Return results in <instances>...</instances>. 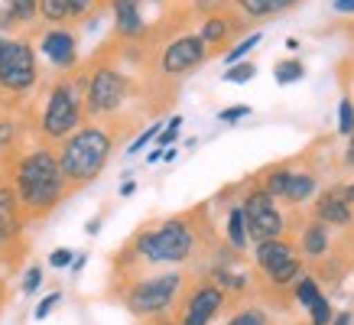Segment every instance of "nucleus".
I'll use <instances>...</instances> for the list:
<instances>
[{
	"mask_svg": "<svg viewBox=\"0 0 354 325\" xmlns=\"http://www.w3.org/2000/svg\"><path fill=\"white\" fill-rule=\"evenodd\" d=\"M10 185L26 218H43L68 192V185L59 173V160H55L53 147H32L30 153H23L17 166H13Z\"/></svg>",
	"mask_w": 354,
	"mask_h": 325,
	"instance_id": "obj_1",
	"label": "nucleus"
},
{
	"mask_svg": "<svg viewBox=\"0 0 354 325\" xmlns=\"http://www.w3.org/2000/svg\"><path fill=\"white\" fill-rule=\"evenodd\" d=\"M202 244L198 225L192 215H172L162 221L140 228L127 244V257L147 267H160V263H185L195 257V250Z\"/></svg>",
	"mask_w": 354,
	"mask_h": 325,
	"instance_id": "obj_2",
	"label": "nucleus"
},
{
	"mask_svg": "<svg viewBox=\"0 0 354 325\" xmlns=\"http://www.w3.org/2000/svg\"><path fill=\"white\" fill-rule=\"evenodd\" d=\"M111 150H114V137H111L108 127H101V124H82L78 130H72L59 143V150H55L59 173H62L68 192L95 183L97 176L104 173V166H108Z\"/></svg>",
	"mask_w": 354,
	"mask_h": 325,
	"instance_id": "obj_3",
	"label": "nucleus"
},
{
	"mask_svg": "<svg viewBox=\"0 0 354 325\" xmlns=\"http://www.w3.org/2000/svg\"><path fill=\"white\" fill-rule=\"evenodd\" d=\"M183 292H185V273L162 270V273H147V277H133L120 290V303L127 306V313L137 315V319H160L183 299Z\"/></svg>",
	"mask_w": 354,
	"mask_h": 325,
	"instance_id": "obj_4",
	"label": "nucleus"
},
{
	"mask_svg": "<svg viewBox=\"0 0 354 325\" xmlns=\"http://www.w3.org/2000/svg\"><path fill=\"white\" fill-rule=\"evenodd\" d=\"M82 95H85V75H65L49 88L39 114V133L46 143H62L72 130L82 127L85 120Z\"/></svg>",
	"mask_w": 354,
	"mask_h": 325,
	"instance_id": "obj_5",
	"label": "nucleus"
},
{
	"mask_svg": "<svg viewBox=\"0 0 354 325\" xmlns=\"http://www.w3.org/2000/svg\"><path fill=\"white\" fill-rule=\"evenodd\" d=\"M39 78L36 65V46L20 36L0 32V91L3 95H26Z\"/></svg>",
	"mask_w": 354,
	"mask_h": 325,
	"instance_id": "obj_6",
	"label": "nucleus"
},
{
	"mask_svg": "<svg viewBox=\"0 0 354 325\" xmlns=\"http://www.w3.org/2000/svg\"><path fill=\"white\" fill-rule=\"evenodd\" d=\"M130 95V82L127 75L114 68V65H95L85 75V118H111L124 108V101Z\"/></svg>",
	"mask_w": 354,
	"mask_h": 325,
	"instance_id": "obj_7",
	"label": "nucleus"
},
{
	"mask_svg": "<svg viewBox=\"0 0 354 325\" xmlns=\"http://www.w3.org/2000/svg\"><path fill=\"white\" fill-rule=\"evenodd\" d=\"M241 212H244L247 241H250V244L283 238V231H286V215L279 212L277 198H270L267 192H260L257 185H254V189L244 195V202H241Z\"/></svg>",
	"mask_w": 354,
	"mask_h": 325,
	"instance_id": "obj_8",
	"label": "nucleus"
},
{
	"mask_svg": "<svg viewBox=\"0 0 354 325\" xmlns=\"http://www.w3.org/2000/svg\"><path fill=\"white\" fill-rule=\"evenodd\" d=\"M254 260H257L260 273L267 277L270 286H290V283L299 280V273H302V260L296 257L290 241H283V238L254 244Z\"/></svg>",
	"mask_w": 354,
	"mask_h": 325,
	"instance_id": "obj_9",
	"label": "nucleus"
},
{
	"mask_svg": "<svg viewBox=\"0 0 354 325\" xmlns=\"http://www.w3.org/2000/svg\"><path fill=\"white\" fill-rule=\"evenodd\" d=\"M225 306H227V292L218 283L202 280L179 299L176 325H212Z\"/></svg>",
	"mask_w": 354,
	"mask_h": 325,
	"instance_id": "obj_10",
	"label": "nucleus"
},
{
	"mask_svg": "<svg viewBox=\"0 0 354 325\" xmlns=\"http://www.w3.org/2000/svg\"><path fill=\"white\" fill-rule=\"evenodd\" d=\"M205 59H208V49L202 39L195 32H183L160 53V72L166 78H183L195 72L198 65H205Z\"/></svg>",
	"mask_w": 354,
	"mask_h": 325,
	"instance_id": "obj_11",
	"label": "nucleus"
},
{
	"mask_svg": "<svg viewBox=\"0 0 354 325\" xmlns=\"http://www.w3.org/2000/svg\"><path fill=\"white\" fill-rule=\"evenodd\" d=\"M39 53L49 59L59 72H75L78 68V36L68 26H49L39 39Z\"/></svg>",
	"mask_w": 354,
	"mask_h": 325,
	"instance_id": "obj_12",
	"label": "nucleus"
},
{
	"mask_svg": "<svg viewBox=\"0 0 354 325\" xmlns=\"http://www.w3.org/2000/svg\"><path fill=\"white\" fill-rule=\"evenodd\" d=\"M312 218H319V221L328 225V228H351L354 225V205L351 202H344L335 189H325V192L315 198Z\"/></svg>",
	"mask_w": 354,
	"mask_h": 325,
	"instance_id": "obj_13",
	"label": "nucleus"
},
{
	"mask_svg": "<svg viewBox=\"0 0 354 325\" xmlns=\"http://www.w3.org/2000/svg\"><path fill=\"white\" fill-rule=\"evenodd\" d=\"M111 3V17H114V32L118 39H140L143 36V10H140V0H108Z\"/></svg>",
	"mask_w": 354,
	"mask_h": 325,
	"instance_id": "obj_14",
	"label": "nucleus"
},
{
	"mask_svg": "<svg viewBox=\"0 0 354 325\" xmlns=\"http://www.w3.org/2000/svg\"><path fill=\"white\" fill-rule=\"evenodd\" d=\"M299 0H234V10L244 23H263L273 20L279 13L292 10Z\"/></svg>",
	"mask_w": 354,
	"mask_h": 325,
	"instance_id": "obj_15",
	"label": "nucleus"
},
{
	"mask_svg": "<svg viewBox=\"0 0 354 325\" xmlns=\"http://www.w3.org/2000/svg\"><path fill=\"white\" fill-rule=\"evenodd\" d=\"M237 23H241L237 17H227V13H212V17H205L202 30L195 32V36L205 43V49H221V46H227V39L234 36Z\"/></svg>",
	"mask_w": 354,
	"mask_h": 325,
	"instance_id": "obj_16",
	"label": "nucleus"
},
{
	"mask_svg": "<svg viewBox=\"0 0 354 325\" xmlns=\"http://www.w3.org/2000/svg\"><path fill=\"white\" fill-rule=\"evenodd\" d=\"M328 248H332V228L322 225L319 218H312V221H306L299 231V250L306 254V257H325L328 254Z\"/></svg>",
	"mask_w": 354,
	"mask_h": 325,
	"instance_id": "obj_17",
	"label": "nucleus"
},
{
	"mask_svg": "<svg viewBox=\"0 0 354 325\" xmlns=\"http://www.w3.org/2000/svg\"><path fill=\"white\" fill-rule=\"evenodd\" d=\"M39 17L36 13V0H3L0 3V32H10L17 26H26Z\"/></svg>",
	"mask_w": 354,
	"mask_h": 325,
	"instance_id": "obj_18",
	"label": "nucleus"
},
{
	"mask_svg": "<svg viewBox=\"0 0 354 325\" xmlns=\"http://www.w3.org/2000/svg\"><path fill=\"white\" fill-rule=\"evenodd\" d=\"M315 195H319V176L309 173V169H292L283 202H290V205H306V202L315 198Z\"/></svg>",
	"mask_w": 354,
	"mask_h": 325,
	"instance_id": "obj_19",
	"label": "nucleus"
},
{
	"mask_svg": "<svg viewBox=\"0 0 354 325\" xmlns=\"http://www.w3.org/2000/svg\"><path fill=\"white\" fill-rule=\"evenodd\" d=\"M290 176H292V166H270V169H263L257 176V189L267 192L270 198H283L286 185H290Z\"/></svg>",
	"mask_w": 354,
	"mask_h": 325,
	"instance_id": "obj_20",
	"label": "nucleus"
},
{
	"mask_svg": "<svg viewBox=\"0 0 354 325\" xmlns=\"http://www.w3.org/2000/svg\"><path fill=\"white\" fill-rule=\"evenodd\" d=\"M36 13L49 26H65L72 23V0H36Z\"/></svg>",
	"mask_w": 354,
	"mask_h": 325,
	"instance_id": "obj_21",
	"label": "nucleus"
},
{
	"mask_svg": "<svg viewBox=\"0 0 354 325\" xmlns=\"http://www.w3.org/2000/svg\"><path fill=\"white\" fill-rule=\"evenodd\" d=\"M227 244L234 250H247V225H244V212H241V205H234L231 212H227Z\"/></svg>",
	"mask_w": 354,
	"mask_h": 325,
	"instance_id": "obj_22",
	"label": "nucleus"
},
{
	"mask_svg": "<svg viewBox=\"0 0 354 325\" xmlns=\"http://www.w3.org/2000/svg\"><path fill=\"white\" fill-rule=\"evenodd\" d=\"M212 283H218L225 292H244L247 286V277H241V273H234L231 267H215L212 270V277H208Z\"/></svg>",
	"mask_w": 354,
	"mask_h": 325,
	"instance_id": "obj_23",
	"label": "nucleus"
},
{
	"mask_svg": "<svg viewBox=\"0 0 354 325\" xmlns=\"http://www.w3.org/2000/svg\"><path fill=\"white\" fill-rule=\"evenodd\" d=\"M306 75V65L299 59H283V62L273 65V78H277V85H292V82H299Z\"/></svg>",
	"mask_w": 354,
	"mask_h": 325,
	"instance_id": "obj_24",
	"label": "nucleus"
},
{
	"mask_svg": "<svg viewBox=\"0 0 354 325\" xmlns=\"http://www.w3.org/2000/svg\"><path fill=\"white\" fill-rule=\"evenodd\" d=\"M292 296H296V303L302 306V309H309L319 296H322V290H319V283L312 280V277H299L296 280V290H292Z\"/></svg>",
	"mask_w": 354,
	"mask_h": 325,
	"instance_id": "obj_25",
	"label": "nucleus"
},
{
	"mask_svg": "<svg viewBox=\"0 0 354 325\" xmlns=\"http://www.w3.org/2000/svg\"><path fill=\"white\" fill-rule=\"evenodd\" d=\"M260 39H263V32H250L247 39H241L237 46H231L227 49V55H225V62L227 65H234V62H244V55L254 49V46H260Z\"/></svg>",
	"mask_w": 354,
	"mask_h": 325,
	"instance_id": "obj_26",
	"label": "nucleus"
},
{
	"mask_svg": "<svg viewBox=\"0 0 354 325\" xmlns=\"http://www.w3.org/2000/svg\"><path fill=\"white\" fill-rule=\"evenodd\" d=\"M257 75V65L254 62H234V65H227V72H225V82H234V85H244V82H250V78Z\"/></svg>",
	"mask_w": 354,
	"mask_h": 325,
	"instance_id": "obj_27",
	"label": "nucleus"
},
{
	"mask_svg": "<svg viewBox=\"0 0 354 325\" xmlns=\"http://www.w3.org/2000/svg\"><path fill=\"white\" fill-rule=\"evenodd\" d=\"M332 303L325 299V292L309 306V325H332Z\"/></svg>",
	"mask_w": 354,
	"mask_h": 325,
	"instance_id": "obj_28",
	"label": "nucleus"
},
{
	"mask_svg": "<svg viewBox=\"0 0 354 325\" xmlns=\"http://www.w3.org/2000/svg\"><path fill=\"white\" fill-rule=\"evenodd\" d=\"M338 133H342V137H351L354 133V101L351 98H342V104H338Z\"/></svg>",
	"mask_w": 354,
	"mask_h": 325,
	"instance_id": "obj_29",
	"label": "nucleus"
},
{
	"mask_svg": "<svg viewBox=\"0 0 354 325\" xmlns=\"http://www.w3.org/2000/svg\"><path fill=\"white\" fill-rule=\"evenodd\" d=\"M227 325H270L267 322V313H260V309H241L227 319Z\"/></svg>",
	"mask_w": 354,
	"mask_h": 325,
	"instance_id": "obj_30",
	"label": "nucleus"
},
{
	"mask_svg": "<svg viewBox=\"0 0 354 325\" xmlns=\"http://www.w3.org/2000/svg\"><path fill=\"white\" fill-rule=\"evenodd\" d=\"M17 234H20V225H13L10 218H7L3 212H0V254H3V250L10 248V241L17 238Z\"/></svg>",
	"mask_w": 354,
	"mask_h": 325,
	"instance_id": "obj_31",
	"label": "nucleus"
},
{
	"mask_svg": "<svg viewBox=\"0 0 354 325\" xmlns=\"http://www.w3.org/2000/svg\"><path fill=\"white\" fill-rule=\"evenodd\" d=\"M250 104H231V108H225V111H218V120L221 124H237V120H244V118H250Z\"/></svg>",
	"mask_w": 354,
	"mask_h": 325,
	"instance_id": "obj_32",
	"label": "nucleus"
},
{
	"mask_svg": "<svg viewBox=\"0 0 354 325\" xmlns=\"http://www.w3.org/2000/svg\"><path fill=\"white\" fill-rule=\"evenodd\" d=\"M179 127H183V118H172L169 124H166V127H162L160 133H156V143H160L162 150H166V147H172V143H176V137H179Z\"/></svg>",
	"mask_w": 354,
	"mask_h": 325,
	"instance_id": "obj_33",
	"label": "nucleus"
},
{
	"mask_svg": "<svg viewBox=\"0 0 354 325\" xmlns=\"http://www.w3.org/2000/svg\"><path fill=\"white\" fill-rule=\"evenodd\" d=\"M43 286V267H30V270L23 273V292L30 296V292H36Z\"/></svg>",
	"mask_w": 354,
	"mask_h": 325,
	"instance_id": "obj_34",
	"label": "nucleus"
},
{
	"mask_svg": "<svg viewBox=\"0 0 354 325\" xmlns=\"http://www.w3.org/2000/svg\"><path fill=\"white\" fill-rule=\"evenodd\" d=\"M72 260H75V254L68 248H55L53 254H49V267H55V270H65V267H72Z\"/></svg>",
	"mask_w": 354,
	"mask_h": 325,
	"instance_id": "obj_35",
	"label": "nucleus"
},
{
	"mask_svg": "<svg viewBox=\"0 0 354 325\" xmlns=\"http://www.w3.org/2000/svg\"><path fill=\"white\" fill-rule=\"evenodd\" d=\"M192 7L205 17H212V13H225L227 10V0H192Z\"/></svg>",
	"mask_w": 354,
	"mask_h": 325,
	"instance_id": "obj_36",
	"label": "nucleus"
},
{
	"mask_svg": "<svg viewBox=\"0 0 354 325\" xmlns=\"http://www.w3.org/2000/svg\"><path fill=\"white\" fill-rule=\"evenodd\" d=\"M59 303H62V292L55 290V292H49V296H46L43 303L36 306V313H32V315H36V319H49V313H53Z\"/></svg>",
	"mask_w": 354,
	"mask_h": 325,
	"instance_id": "obj_37",
	"label": "nucleus"
},
{
	"mask_svg": "<svg viewBox=\"0 0 354 325\" xmlns=\"http://www.w3.org/2000/svg\"><path fill=\"white\" fill-rule=\"evenodd\" d=\"M160 130H162V124H150V127L143 130V133H140L137 140L130 143V153H140V150H143V147H147V143L153 140V137H156V133H160Z\"/></svg>",
	"mask_w": 354,
	"mask_h": 325,
	"instance_id": "obj_38",
	"label": "nucleus"
},
{
	"mask_svg": "<svg viewBox=\"0 0 354 325\" xmlns=\"http://www.w3.org/2000/svg\"><path fill=\"white\" fill-rule=\"evenodd\" d=\"M91 7H95V0H72V23L85 20L88 13H91Z\"/></svg>",
	"mask_w": 354,
	"mask_h": 325,
	"instance_id": "obj_39",
	"label": "nucleus"
},
{
	"mask_svg": "<svg viewBox=\"0 0 354 325\" xmlns=\"http://www.w3.org/2000/svg\"><path fill=\"white\" fill-rule=\"evenodd\" d=\"M13 140H17V127H13L10 120H3L0 124V147H10Z\"/></svg>",
	"mask_w": 354,
	"mask_h": 325,
	"instance_id": "obj_40",
	"label": "nucleus"
},
{
	"mask_svg": "<svg viewBox=\"0 0 354 325\" xmlns=\"http://www.w3.org/2000/svg\"><path fill=\"white\" fill-rule=\"evenodd\" d=\"M332 189H335L338 195H342L344 202H351V205H354V183H335Z\"/></svg>",
	"mask_w": 354,
	"mask_h": 325,
	"instance_id": "obj_41",
	"label": "nucleus"
},
{
	"mask_svg": "<svg viewBox=\"0 0 354 325\" xmlns=\"http://www.w3.org/2000/svg\"><path fill=\"white\" fill-rule=\"evenodd\" d=\"M335 13H342V17H354V0H335Z\"/></svg>",
	"mask_w": 354,
	"mask_h": 325,
	"instance_id": "obj_42",
	"label": "nucleus"
},
{
	"mask_svg": "<svg viewBox=\"0 0 354 325\" xmlns=\"http://www.w3.org/2000/svg\"><path fill=\"white\" fill-rule=\"evenodd\" d=\"M344 166H348V169L354 166V133L348 137V150H344Z\"/></svg>",
	"mask_w": 354,
	"mask_h": 325,
	"instance_id": "obj_43",
	"label": "nucleus"
},
{
	"mask_svg": "<svg viewBox=\"0 0 354 325\" xmlns=\"http://www.w3.org/2000/svg\"><path fill=\"white\" fill-rule=\"evenodd\" d=\"M133 192H137V183H130V179H127V183L120 185V198H130Z\"/></svg>",
	"mask_w": 354,
	"mask_h": 325,
	"instance_id": "obj_44",
	"label": "nucleus"
},
{
	"mask_svg": "<svg viewBox=\"0 0 354 325\" xmlns=\"http://www.w3.org/2000/svg\"><path fill=\"white\" fill-rule=\"evenodd\" d=\"M332 325H351V313H338V315H332Z\"/></svg>",
	"mask_w": 354,
	"mask_h": 325,
	"instance_id": "obj_45",
	"label": "nucleus"
},
{
	"mask_svg": "<svg viewBox=\"0 0 354 325\" xmlns=\"http://www.w3.org/2000/svg\"><path fill=\"white\" fill-rule=\"evenodd\" d=\"M162 160V147H156V150L147 153V162H160Z\"/></svg>",
	"mask_w": 354,
	"mask_h": 325,
	"instance_id": "obj_46",
	"label": "nucleus"
},
{
	"mask_svg": "<svg viewBox=\"0 0 354 325\" xmlns=\"http://www.w3.org/2000/svg\"><path fill=\"white\" fill-rule=\"evenodd\" d=\"M97 228H101V218H97V221H88V234H97Z\"/></svg>",
	"mask_w": 354,
	"mask_h": 325,
	"instance_id": "obj_47",
	"label": "nucleus"
},
{
	"mask_svg": "<svg viewBox=\"0 0 354 325\" xmlns=\"http://www.w3.org/2000/svg\"><path fill=\"white\" fill-rule=\"evenodd\" d=\"M153 325H176V322H172V319H162V315H160V319H153Z\"/></svg>",
	"mask_w": 354,
	"mask_h": 325,
	"instance_id": "obj_48",
	"label": "nucleus"
},
{
	"mask_svg": "<svg viewBox=\"0 0 354 325\" xmlns=\"http://www.w3.org/2000/svg\"><path fill=\"white\" fill-rule=\"evenodd\" d=\"M3 299H7V286H3V280H0V306H3Z\"/></svg>",
	"mask_w": 354,
	"mask_h": 325,
	"instance_id": "obj_49",
	"label": "nucleus"
}]
</instances>
